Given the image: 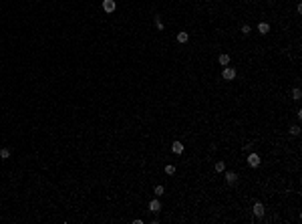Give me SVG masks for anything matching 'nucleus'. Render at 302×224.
Here are the masks:
<instances>
[{
	"mask_svg": "<svg viewBox=\"0 0 302 224\" xmlns=\"http://www.w3.org/2000/svg\"><path fill=\"white\" fill-rule=\"evenodd\" d=\"M159 210H161V202H159V200H151V202H149V212L157 214Z\"/></svg>",
	"mask_w": 302,
	"mask_h": 224,
	"instance_id": "20e7f679",
	"label": "nucleus"
},
{
	"mask_svg": "<svg viewBox=\"0 0 302 224\" xmlns=\"http://www.w3.org/2000/svg\"><path fill=\"white\" fill-rule=\"evenodd\" d=\"M155 26L159 28V30H163V22H161V18H159V16H155Z\"/></svg>",
	"mask_w": 302,
	"mask_h": 224,
	"instance_id": "dca6fc26",
	"label": "nucleus"
},
{
	"mask_svg": "<svg viewBox=\"0 0 302 224\" xmlns=\"http://www.w3.org/2000/svg\"><path fill=\"white\" fill-rule=\"evenodd\" d=\"M171 151H173V154H183V143L173 142V145H171Z\"/></svg>",
	"mask_w": 302,
	"mask_h": 224,
	"instance_id": "6e6552de",
	"label": "nucleus"
},
{
	"mask_svg": "<svg viewBox=\"0 0 302 224\" xmlns=\"http://www.w3.org/2000/svg\"><path fill=\"white\" fill-rule=\"evenodd\" d=\"M115 8H117V4H115V0H103V10L105 12H115Z\"/></svg>",
	"mask_w": 302,
	"mask_h": 224,
	"instance_id": "f03ea898",
	"label": "nucleus"
},
{
	"mask_svg": "<svg viewBox=\"0 0 302 224\" xmlns=\"http://www.w3.org/2000/svg\"><path fill=\"white\" fill-rule=\"evenodd\" d=\"M292 97H294L296 101H300V97H302V91H300V89H298V87H296L294 91H292Z\"/></svg>",
	"mask_w": 302,
	"mask_h": 224,
	"instance_id": "9b49d317",
	"label": "nucleus"
},
{
	"mask_svg": "<svg viewBox=\"0 0 302 224\" xmlns=\"http://www.w3.org/2000/svg\"><path fill=\"white\" fill-rule=\"evenodd\" d=\"M290 133H292V135H298V133H300V127H298V125H292V127H290Z\"/></svg>",
	"mask_w": 302,
	"mask_h": 224,
	"instance_id": "2eb2a0df",
	"label": "nucleus"
},
{
	"mask_svg": "<svg viewBox=\"0 0 302 224\" xmlns=\"http://www.w3.org/2000/svg\"><path fill=\"white\" fill-rule=\"evenodd\" d=\"M155 194L161 196V194H163V186H155Z\"/></svg>",
	"mask_w": 302,
	"mask_h": 224,
	"instance_id": "a211bd4d",
	"label": "nucleus"
},
{
	"mask_svg": "<svg viewBox=\"0 0 302 224\" xmlns=\"http://www.w3.org/2000/svg\"><path fill=\"white\" fill-rule=\"evenodd\" d=\"M188 41H189V34H188V33H179V34H177V42L185 45Z\"/></svg>",
	"mask_w": 302,
	"mask_h": 224,
	"instance_id": "1a4fd4ad",
	"label": "nucleus"
},
{
	"mask_svg": "<svg viewBox=\"0 0 302 224\" xmlns=\"http://www.w3.org/2000/svg\"><path fill=\"white\" fill-rule=\"evenodd\" d=\"M226 182H228V184H236V182H238V174H236V172H226Z\"/></svg>",
	"mask_w": 302,
	"mask_h": 224,
	"instance_id": "423d86ee",
	"label": "nucleus"
},
{
	"mask_svg": "<svg viewBox=\"0 0 302 224\" xmlns=\"http://www.w3.org/2000/svg\"><path fill=\"white\" fill-rule=\"evenodd\" d=\"M221 77L226 79V81H232L236 77V69H232V67H224V71H221Z\"/></svg>",
	"mask_w": 302,
	"mask_h": 224,
	"instance_id": "f257e3e1",
	"label": "nucleus"
},
{
	"mask_svg": "<svg viewBox=\"0 0 302 224\" xmlns=\"http://www.w3.org/2000/svg\"><path fill=\"white\" fill-rule=\"evenodd\" d=\"M224 170H226V163H224V162L215 163V172H224Z\"/></svg>",
	"mask_w": 302,
	"mask_h": 224,
	"instance_id": "4468645a",
	"label": "nucleus"
},
{
	"mask_svg": "<svg viewBox=\"0 0 302 224\" xmlns=\"http://www.w3.org/2000/svg\"><path fill=\"white\" fill-rule=\"evenodd\" d=\"M248 166L250 168H258V166H260V156H258V154H250L248 156Z\"/></svg>",
	"mask_w": 302,
	"mask_h": 224,
	"instance_id": "7ed1b4c3",
	"label": "nucleus"
},
{
	"mask_svg": "<svg viewBox=\"0 0 302 224\" xmlns=\"http://www.w3.org/2000/svg\"><path fill=\"white\" fill-rule=\"evenodd\" d=\"M8 156H10V149H8V148H2V149H0V157H4V160H6Z\"/></svg>",
	"mask_w": 302,
	"mask_h": 224,
	"instance_id": "f8f14e48",
	"label": "nucleus"
},
{
	"mask_svg": "<svg viewBox=\"0 0 302 224\" xmlns=\"http://www.w3.org/2000/svg\"><path fill=\"white\" fill-rule=\"evenodd\" d=\"M165 174H167V176H173L175 174V166H165Z\"/></svg>",
	"mask_w": 302,
	"mask_h": 224,
	"instance_id": "ddd939ff",
	"label": "nucleus"
},
{
	"mask_svg": "<svg viewBox=\"0 0 302 224\" xmlns=\"http://www.w3.org/2000/svg\"><path fill=\"white\" fill-rule=\"evenodd\" d=\"M264 212H266V210H264V206H262L260 202H256L254 204V216L256 218H262V216H264Z\"/></svg>",
	"mask_w": 302,
	"mask_h": 224,
	"instance_id": "39448f33",
	"label": "nucleus"
},
{
	"mask_svg": "<svg viewBox=\"0 0 302 224\" xmlns=\"http://www.w3.org/2000/svg\"><path fill=\"white\" fill-rule=\"evenodd\" d=\"M258 33H260V34H268V33H270V24L260 22V24H258Z\"/></svg>",
	"mask_w": 302,
	"mask_h": 224,
	"instance_id": "0eeeda50",
	"label": "nucleus"
},
{
	"mask_svg": "<svg viewBox=\"0 0 302 224\" xmlns=\"http://www.w3.org/2000/svg\"><path fill=\"white\" fill-rule=\"evenodd\" d=\"M250 30H252V28H250L248 24H244V26H242V34H250Z\"/></svg>",
	"mask_w": 302,
	"mask_h": 224,
	"instance_id": "f3484780",
	"label": "nucleus"
},
{
	"mask_svg": "<svg viewBox=\"0 0 302 224\" xmlns=\"http://www.w3.org/2000/svg\"><path fill=\"white\" fill-rule=\"evenodd\" d=\"M218 61H220V65H224V67H226V65L230 63V57H228V54H220V59H218Z\"/></svg>",
	"mask_w": 302,
	"mask_h": 224,
	"instance_id": "9d476101",
	"label": "nucleus"
}]
</instances>
